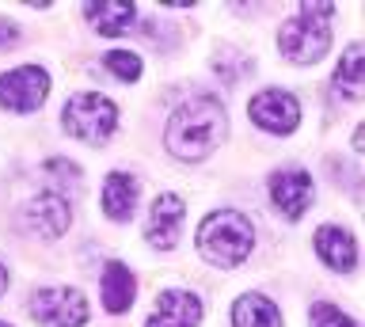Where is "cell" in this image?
Masks as SVG:
<instances>
[{
	"label": "cell",
	"mask_w": 365,
	"mask_h": 327,
	"mask_svg": "<svg viewBox=\"0 0 365 327\" xmlns=\"http://www.w3.org/2000/svg\"><path fill=\"white\" fill-rule=\"evenodd\" d=\"M225 130H228L225 107L213 95H194L168 118L164 141L168 152L179 156V160H205L225 141Z\"/></svg>",
	"instance_id": "6da1fadb"
},
{
	"label": "cell",
	"mask_w": 365,
	"mask_h": 327,
	"mask_svg": "<svg viewBox=\"0 0 365 327\" xmlns=\"http://www.w3.org/2000/svg\"><path fill=\"white\" fill-rule=\"evenodd\" d=\"M255 247V229L240 209H217L198 229V251L213 266H240Z\"/></svg>",
	"instance_id": "7a4b0ae2"
},
{
	"label": "cell",
	"mask_w": 365,
	"mask_h": 327,
	"mask_svg": "<svg viewBox=\"0 0 365 327\" xmlns=\"http://www.w3.org/2000/svg\"><path fill=\"white\" fill-rule=\"evenodd\" d=\"M335 16L331 4H301V16L285 19L278 27V50L297 65H312L331 46V27L327 19Z\"/></svg>",
	"instance_id": "3957f363"
},
{
	"label": "cell",
	"mask_w": 365,
	"mask_h": 327,
	"mask_svg": "<svg viewBox=\"0 0 365 327\" xmlns=\"http://www.w3.org/2000/svg\"><path fill=\"white\" fill-rule=\"evenodd\" d=\"M65 130L88 145H103L118 126V107L99 92H76L61 110Z\"/></svg>",
	"instance_id": "277c9868"
},
{
	"label": "cell",
	"mask_w": 365,
	"mask_h": 327,
	"mask_svg": "<svg viewBox=\"0 0 365 327\" xmlns=\"http://www.w3.org/2000/svg\"><path fill=\"white\" fill-rule=\"evenodd\" d=\"M50 95V76L38 65H19L0 76V107L16 110V115H27V110H38Z\"/></svg>",
	"instance_id": "5b68a950"
},
{
	"label": "cell",
	"mask_w": 365,
	"mask_h": 327,
	"mask_svg": "<svg viewBox=\"0 0 365 327\" xmlns=\"http://www.w3.org/2000/svg\"><path fill=\"white\" fill-rule=\"evenodd\" d=\"M31 316L46 327H84L88 301L80 289H42L31 301Z\"/></svg>",
	"instance_id": "8992f818"
},
{
	"label": "cell",
	"mask_w": 365,
	"mask_h": 327,
	"mask_svg": "<svg viewBox=\"0 0 365 327\" xmlns=\"http://www.w3.org/2000/svg\"><path fill=\"white\" fill-rule=\"evenodd\" d=\"M247 115L259 130L267 133H293L301 126V103L289 92H278V88H267L247 103Z\"/></svg>",
	"instance_id": "52a82bcc"
},
{
	"label": "cell",
	"mask_w": 365,
	"mask_h": 327,
	"mask_svg": "<svg viewBox=\"0 0 365 327\" xmlns=\"http://www.w3.org/2000/svg\"><path fill=\"white\" fill-rule=\"evenodd\" d=\"M270 202L285 221H297L308 206H312V175L301 172V167L274 172L270 175Z\"/></svg>",
	"instance_id": "ba28073f"
},
{
	"label": "cell",
	"mask_w": 365,
	"mask_h": 327,
	"mask_svg": "<svg viewBox=\"0 0 365 327\" xmlns=\"http://www.w3.org/2000/svg\"><path fill=\"white\" fill-rule=\"evenodd\" d=\"M68 198L65 194H53V190H46V194L31 198L27 209H23V221H27V229H34L38 236L46 240H57V236H65L68 229Z\"/></svg>",
	"instance_id": "9c48e42d"
},
{
	"label": "cell",
	"mask_w": 365,
	"mask_h": 327,
	"mask_svg": "<svg viewBox=\"0 0 365 327\" xmlns=\"http://www.w3.org/2000/svg\"><path fill=\"white\" fill-rule=\"evenodd\" d=\"M182 217H187V206H182V198L179 194H160L153 202V209H148V244L160 247V251H171L179 240V224Z\"/></svg>",
	"instance_id": "30bf717a"
},
{
	"label": "cell",
	"mask_w": 365,
	"mask_h": 327,
	"mask_svg": "<svg viewBox=\"0 0 365 327\" xmlns=\"http://www.w3.org/2000/svg\"><path fill=\"white\" fill-rule=\"evenodd\" d=\"M198 320H202V301L194 293L168 289L156 297V308L145 327H198Z\"/></svg>",
	"instance_id": "8fae6325"
},
{
	"label": "cell",
	"mask_w": 365,
	"mask_h": 327,
	"mask_svg": "<svg viewBox=\"0 0 365 327\" xmlns=\"http://www.w3.org/2000/svg\"><path fill=\"white\" fill-rule=\"evenodd\" d=\"M316 251L331 270H354L358 266V244L346 229H335V224H324L316 229Z\"/></svg>",
	"instance_id": "7c38bea8"
},
{
	"label": "cell",
	"mask_w": 365,
	"mask_h": 327,
	"mask_svg": "<svg viewBox=\"0 0 365 327\" xmlns=\"http://www.w3.org/2000/svg\"><path fill=\"white\" fill-rule=\"evenodd\" d=\"M99 293H103V308L110 316L125 312L137 297V281L130 274V266L125 263H107L103 266V281H99Z\"/></svg>",
	"instance_id": "4fadbf2b"
},
{
	"label": "cell",
	"mask_w": 365,
	"mask_h": 327,
	"mask_svg": "<svg viewBox=\"0 0 365 327\" xmlns=\"http://www.w3.org/2000/svg\"><path fill=\"white\" fill-rule=\"evenodd\" d=\"M137 209V179L125 172H110L103 183V213L110 221H130Z\"/></svg>",
	"instance_id": "5bb4252c"
},
{
	"label": "cell",
	"mask_w": 365,
	"mask_h": 327,
	"mask_svg": "<svg viewBox=\"0 0 365 327\" xmlns=\"http://www.w3.org/2000/svg\"><path fill=\"white\" fill-rule=\"evenodd\" d=\"M84 16L91 19V27L99 31V35H125V27L133 24L137 8L125 4V0H96V4L84 8Z\"/></svg>",
	"instance_id": "9a60e30c"
},
{
	"label": "cell",
	"mask_w": 365,
	"mask_h": 327,
	"mask_svg": "<svg viewBox=\"0 0 365 327\" xmlns=\"http://www.w3.org/2000/svg\"><path fill=\"white\" fill-rule=\"evenodd\" d=\"M232 323L236 327H282V312L262 293H244L232 304Z\"/></svg>",
	"instance_id": "2e32d148"
},
{
	"label": "cell",
	"mask_w": 365,
	"mask_h": 327,
	"mask_svg": "<svg viewBox=\"0 0 365 327\" xmlns=\"http://www.w3.org/2000/svg\"><path fill=\"white\" fill-rule=\"evenodd\" d=\"M335 88H342L350 99H361V46H354L342 53L339 69H335Z\"/></svg>",
	"instance_id": "e0dca14e"
},
{
	"label": "cell",
	"mask_w": 365,
	"mask_h": 327,
	"mask_svg": "<svg viewBox=\"0 0 365 327\" xmlns=\"http://www.w3.org/2000/svg\"><path fill=\"white\" fill-rule=\"evenodd\" d=\"M103 65L118 76V81L125 84H133L137 76H141V58H137L133 50H110V53H103Z\"/></svg>",
	"instance_id": "ac0fdd59"
},
{
	"label": "cell",
	"mask_w": 365,
	"mask_h": 327,
	"mask_svg": "<svg viewBox=\"0 0 365 327\" xmlns=\"http://www.w3.org/2000/svg\"><path fill=\"white\" fill-rule=\"evenodd\" d=\"M308 316H312V327H358V320H350L346 312H339L335 304H327V301H316L312 308H308Z\"/></svg>",
	"instance_id": "d6986e66"
},
{
	"label": "cell",
	"mask_w": 365,
	"mask_h": 327,
	"mask_svg": "<svg viewBox=\"0 0 365 327\" xmlns=\"http://www.w3.org/2000/svg\"><path fill=\"white\" fill-rule=\"evenodd\" d=\"M19 42V31L11 19H0V50H8V46H16Z\"/></svg>",
	"instance_id": "ffe728a7"
},
{
	"label": "cell",
	"mask_w": 365,
	"mask_h": 327,
	"mask_svg": "<svg viewBox=\"0 0 365 327\" xmlns=\"http://www.w3.org/2000/svg\"><path fill=\"white\" fill-rule=\"evenodd\" d=\"M4 289H8V266L0 263V297H4Z\"/></svg>",
	"instance_id": "44dd1931"
},
{
	"label": "cell",
	"mask_w": 365,
	"mask_h": 327,
	"mask_svg": "<svg viewBox=\"0 0 365 327\" xmlns=\"http://www.w3.org/2000/svg\"><path fill=\"white\" fill-rule=\"evenodd\" d=\"M0 327H11V323H4V320H0Z\"/></svg>",
	"instance_id": "7402d4cb"
}]
</instances>
